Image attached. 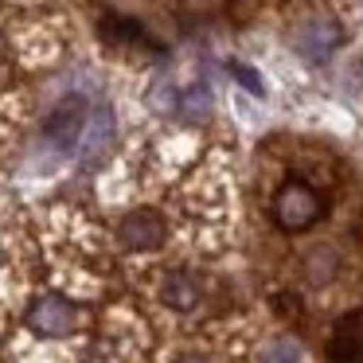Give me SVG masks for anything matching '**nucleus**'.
I'll use <instances>...</instances> for the list:
<instances>
[{"label": "nucleus", "instance_id": "f257e3e1", "mask_svg": "<svg viewBox=\"0 0 363 363\" xmlns=\"http://www.w3.org/2000/svg\"><path fill=\"white\" fill-rule=\"evenodd\" d=\"M324 215V199L316 188H308L305 180H289L277 188L274 196V223L289 235H301V230L316 227Z\"/></svg>", "mask_w": 363, "mask_h": 363}, {"label": "nucleus", "instance_id": "f03ea898", "mask_svg": "<svg viewBox=\"0 0 363 363\" xmlns=\"http://www.w3.org/2000/svg\"><path fill=\"white\" fill-rule=\"evenodd\" d=\"M79 308L71 305L67 297H55V293H48V297H40L32 308H28V328L40 332V336H67V332L79 328Z\"/></svg>", "mask_w": 363, "mask_h": 363}, {"label": "nucleus", "instance_id": "7ed1b4c3", "mask_svg": "<svg viewBox=\"0 0 363 363\" xmlns=\"http://www.w3.org/2000/svg\"><path fill=\"white\" fill-rule=\"evenodd\" d=\"M118 238H121V246H129V250H157V246L168 238V227H164V219H160L157 211L137 207V211H129L125 219L118 223Z\"/></svg>", "mask_w": 363, "mask_h": 363}, {"label": "nucleus", "instance_id": "20e7f679", "mask_svg": "<svg viewBox=\"0 0 363 363\" xmlns=\"http://www.w3.org/2000/svg\"><path fill=\"white\" fill-rule=\"evenodd\" d=\"M328 363H363V308L336 320L328 340Z\"/></svg>", "mask_w": 363, "mask_h": 363}, {"label": "nucleus", "instance_id": "39448f33", "mask_svg": "<svg viewBox=\"0 0 363 363\" xmlns=\"http://www.w3.org/2000/svg\"><path fill=\"white\" fill-rule=\"evenodd\" d=\"M86 121H90V118H86V102H82V98H67V102L48 118L43 133H48L51 141L59 145V149H71V145L82 141V129H86Z\"/></svg>", "mask_w": 363, "mask_h": 363}, {"label": "nucleus", "instance_id": "423d86ee", "mask_svg": "<svg viewBox=\"0 0 363 363\" xmlns=\"http://www.w3.org/2000/svg\"><path fill=\"white\" fill-rule=\"evenodd\" d=\"M336 43H340V24H336V20H328V16L308 20V24H301V32H297L301 55L313 59V63H324V59L336 51Z\"/></svg>", "mask_w": 363, "mask_h": 363}, {"label": "nucleus", "instance_id": "0eeeda50", "mask_svg": "<svg viewBox=\"0 0 363 363\" xmlns=\"http://www.w3.org/2000/svg\"><path fill=\"white\" fill-rule=\"evenodd\" d=\"M199 297H203L199 281L191 274H184V269H172V274L164 277V285H160V301H164L168 308H180V313H191V308L199 305Z\"/></svg>", "mask_w": 363, "mask_h": 363}, {"label": "nucleus", "instance_id": "6e6552de", "mask_svg": "<svg viewBox=\"0 0 363 363\" xmlns=\"http://www.w3.org/2000/svg\"><path fill=\"white\" fill-rule=\"evenodd\" d=\"M336 266H340V258H336L332 246H313V250L301 258V269H305L308 285H328L332 277H336Z\"/></svg>", "mask_w": 363, "mask_h": 363}, {"label": "nucleus", "instance_id": "1a4fd4ad", "mask_svg": "<svg viewBox=\"0 0 363 363\" xmlns=\"http://www.w3.org/2000/svg\"><path fill=\"white\" fill-rule=\"evenodd\" d=\"M113 137V118L110 110H94V118L86 121V129H82V145H86V157H98V152L110 145Z\"/></svg>", "mask_w": 363, "mask_h": 363}, {"label": "nucleus", "instance_id": "9d476101", "mask_svg": "<svg viewBox=\"0 0 363 363\" xmlns=\"http://www.w3.org/2000/svg\"><path fill=\"white\" fill-rule=\"evenodd\" d=\"M176 110H180L184 118L199 121V118H207V113H211V94H207L203 86H191L188 94H180V106H176Z\"/></svg>", "mask_w": 363, "mask_h": 363}, {"label": "nucleus", "instance_id": "9b49d317", "mask_svg": "<svg viewBox=\"0 0 363 363\" xmlns=\"http://www.w3.org/2000/svg\"><path fill=\"white\" fill-rule=\"evenodd\" d=\"M297 344L293 340H274L269 344V352H266V363H297Z\"/></svg>", "mask_w": 363, "mask_h": 363}, {"label": "nucleus", "instance_id": "f8f14e48", "mask_svg": "<svg viewBox=\"0 0 363 363\" xmlns=\"http://www.w3.org/2000/svg\"><path fill=\"white\" fill-rule=\"evenodd\" d=\"M230 74H235V79H242V86H246V90H254V94H262V82H258V74H254L246 63H230Z\"/></svg>", "mask_w": 363, "mask_h": 363}, {"label": "nucleus", "instance_id": "ddd939ff", "mask_svg": "<svg viewBox=\"0 0 363 363\" xmlns=\"http://www.w3.org/2000/svg\"><path fill=\"white\" fill-rule=\"evenodd\" d=\"M176 363H211V359H203V355H180Z\"/></svg>", "mask_w": 363, "mask_h": 363}, {"label": "nucleus", "instance_id": "4468645a", "mask_svg": "<svg viewBox=\"0 0 363 363\" xmlns=\"http://www.w3.org/2000/svg\"><path fill=\"white\" fill-rule=\"evenodd\" d=\"M0 59H4V43H0Z\"/></svg>", "mask_w": 363, "mask_h": 363}]
</instances>
